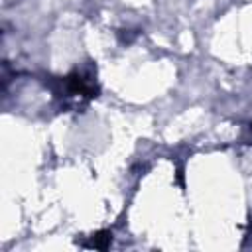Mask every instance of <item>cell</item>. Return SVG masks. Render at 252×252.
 Wrapping results in <instances>:
<instances>
[{
	"mask_svg": "<svg viewBox=\"0 0 252 252\" xmlns=\"http://www.w3.org/2000/svg\"><path fill=\"white\" fill-rule=\"evenodd\" d=\"M93 96H96V85H94V77L91 71L77 69L69 77L63 79L61 98L65 106H75V108L83 106Z\"/></svg>",
	"mask_w": 252,
	"mask_h": 252,
	"instance_id": "6da1fadb",
	"label": "cell"
}]
</instances>
